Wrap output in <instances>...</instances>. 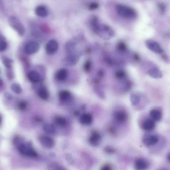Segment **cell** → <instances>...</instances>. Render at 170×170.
Instances as JSON below:
<instances>
[{
    "label": "cell",
    "mask_w": 170,
    "mask_h": 170,
    "mask_svg": "<svg viewBox=\"0 0 170 170\" xmlns=\"http://www.w3.org/2000/svg\"><path fill=\"white\" fill-rule=\"evenodd\" d=\"M94 30L99 37L104 39H110L115 36L114 30L109 26L106 25L99 24Z\"/></svg>",
    "instance_id": "obj_1"
},
{
    "label": "cell",
    "mask_w": 170,
    "mask_h": 170,
    "mask_svg": "<svg viewBox=\"0 0 170 170\" xmlns=\"http://www.w3.org/2000/svg\"><path fill=\"white\" fill-rule=\"evenodd\" d=\"M18 151L23 156L35 158L38 157V153L30 143L22 142L17 146Z\"/></svg>",
    "instance_id": "obj_2"
},
{
    "label": "cell",
    "mask_w": 170,
    "mask_h": 170,
    "mask_svg": "<svg viewBox=\"0 0 170 170\" xmlns=\"http://www.w3.org/2000/svg\"><path fill=\"white\" fill-rule=\"evenodd\" d=\"M117 13L122 17L130 19L136 17L137 13L132 8L126 6L119 4L116 6Z\"/></svg>",
    "instance_id": "obj_3"
},
{
    "label": "cell",
    "mask_w": 170,
    "mask_h": 170,
    "mask_svg": "<svg viewBox=\"0 0 170 170\" xmlns=\"http://www.w3.org/2000/svg\"><path fill=\"white\" fill-rule=\"evenodd\" d=\"M9 23L10 26L19 35H24L25 32L24 27L17 18L15 17H11L9 19Z\"/></svg>",
    "instance_id": "obj_4"
},
{
    "label": "cell",
    "mask_w": 170,
    "mask_h": 170,
    "mask_svg": "<svg viewBox=\"0 0 170 170\" xmlns=\"http://www.w3.org/2000/svg\"><path fill=\"white\" fill-rule=\"evenodd\" d=\"M113 118L116 123L123 124L126 123L128 119V115L126 111L123 110H118L114 112Z\"/></svg>",
    "instance_id": "obj_5"
},
{
    "label": "cell",
    "mask_w": 170,
    "mask_h": 170,
    "mask_svg": "<svg viewBox=\"0 0 170 170\" xmlns=\"http://www.w3.org/2000/svg\"><path fill=\"white\" fill-rule=\"evenodd\" d=\"M80 56V53L76 52L69 54L64 59V63L67 66L74 65L78 63Z\"/></svg>",
    "instance_id": "obj_6"
},
{
    "label": "cell",
    "mask_w": 170,
    "mask_h": 170,
    "mask_svg": "<svg viewBox=\"0 0 170 170\" xmlns=\"http://www.w3.org/2000/svg\"><path fill=\"white\" fill-rule=\"evenodd\" d=\"M40 49V45L37 42L30 41L25 45L24 51L28 55H32L36 53Z\"/></svg>",
    "instance_id": "obj_7"
},
{
    "label": "cell",
    "mask_w": 170,
    "mask_h": 170,
    "mask_svg": "<svg viewBox=\"0 0 170 170\" xmlns=\"http://www.w3.org/2000/svg\"><path fill=\"white\" fill-rule=\"evenodd\" d=\"M39 141L42 146L47 149H51L54 147L55 145V142L52 138L45 135L41 136Z\"/></svg>",
    "instance_id": "obj_8"
},
{
    "label": "cell",
    "mask_w": 170,
    "mask_h": 170,
    "mask_svg": "<svg viewBox=\"0 0 170 170\" xmlns=\"http://www.w3.org/2000/svg\"><path fill=\"white\" fill-rule=\"evenodd\" d=\"M101 140L102 136L100 133L96 131H92L89 138V142L90 144L94 146H98Z\"/></svg>",
    "instance_id": "obj_9"
},
{
    "label": "cell",
    "mask_w": 170,
    "mask_h": 170,
    "mask_svg": "<svg viewBox=\"0 0 170 170\" xmlns=\"http://www.w3.org/2000/svg\"><path fill=\"white\" fill-rule=\"evenodd\" d=\"M146 47L154 53L161 54L163 52V50L160 44L155 41L149 40L146 42Z\"/></svg>",
    "instance_id": "obj_10"
},
{
    "label": "cell",
    "mask_w": 170,
    "mask_h": 170,
    "mask_svg": "<svg viewBox=\"0 0 170 170\" xmlns=\"http://www.w3.org/2000/svg\"><path fill=\"white\" fill-rule=\"evenodd\" d=\"M58 48L59 44L57 41L54 39L51 40L46 45V51L48 54L53 55L56 52Z\"/></svg>",
    "instance_id": "obj_11"
},
{
    "label": "cell",
    "mask_w": 170,
    "mask_h": 170,
    "mask_svg": "<svg viewBox=\"0 0 170 170\" xmlns=\"http://www.w3.org/2000/svg\"><path fill=\"white\" fill-rule=\"evenodd\" d=\"M159 141V138L156 135H148L143 139V142L147 146H152L156 144Z\"/></svg>",
    "instance_id": "obj_12"
},
{
    "label": "cell",
    "mask_w": 170,
    "mask_h": 170,
    "mask_svg": "<svg viewBox=\"0 0 170 170\" xmlns=\"http://www.w3.org/2000/svg\"><path fill=\"white\" fill-rule=\"evenodd\" d=\"M149 164L146 160L142 158H138L135 161L134 168L136 170H146Z\"/></svg>",
    "instance_id": "obj_13"
},
{
    "label": "cell",
    "mask_w": 170,
    "mask_h": 170,
    "mask_svg": "<svg viewBox=\"0 0 170 170\" xmlns=\"http://www.w3.org/2000/svg\"><path fill=\"white\" fill-rule=\"evenodd\" d=\"M155 121L152 119L146 120L142 123V129L146 131H152L155 127Z\"/></svg>",
    "instance_id": "obj_14"
},
{
    "label": "cell",
    "mask_w": 170,
    "mask_h": 170,
    "mask_svg": "<svg viewBox=\"0 0 170 170\" xmlns=\"http://www.w3.org/2000/svg\"><path fill=\"white\" fill-rule=\"evenodd\" d=\"M93 121L92 116L90 113H84L81 115L79 122L81 124L84 125H89L91 124Z\"/></svg>",
    "instance_id": "obj_15"
},
{
    "label": "cell",
    "mask_w": 170,
    "mask_h": 170,
    "mask_svg": "<svg viewBox=\"0 0 170 170\" xmlns=\"http://www.w3.org/2000/svg\"><path fill=\"white\" fill-rule=\"evenodd\" d=\"M150 115L154 121H160L162 117V112L159 109H153L150 112Z\"/></svg>",
    "instance_id": "obj_16"
},
{
    "label": "cell",
    "mask_w": 170,
    "mask_h": 170,
    "mask_svg": "<svg viewBox=\"0 0 170 170\" xmlns=\"http://www.w3.org/2000/svg\"><path fill=\"white\" fill-rule=\"evenodd\" d=\"M68 76V72L67 69L62 68L58 71L56 73V78L60 81L65 80Z\"/></svg>",
    "instance_id": "obj_17"
},
{
    "label": "cell",
    "mask_w": 170,
    "mask_h": 170,
    "mask_svg": "<svg viewBox=\"0 0 170 170\" xmlns=\"http://www.w3.org/2000/svg\"><path fill=\"white\" fill-rule=\"evenodd\" d=\"M149 75L155 79H160L163 77V74L160 69L156 67L150 68L149 71Z\"/></svg>",
    "instance_id": "obj_18"
},
{
    "label": "cell",
    "mask_w": 170,
    "mask_h": 170,
    "mask_svg": "<svg viewBox=\"0 0 170 170\" xmlns=\"http://www.w3.org/2000/svg\"><path fill=\"white\" fill-rule=\"evenodd\" d=\"M35 11L36 15L41 17H45L48 14L47 9L43 6H40L37 7Z\"/></svg>",
    "instance_id": "obj_19"
},
{
    "label": "cell",
    "mask_w": 170,
    "mask_h": 170,
    "mask_svg": "<svg viewBox=\"0 0 170 170\" xmlns=\"http://www.w3.org/2000/svg\"><path fill=\"white\" fill-rule=\"evenodd\" d=\"M28 78L31 82L33 83H37L39 80V73L36 71H31L28 73Z\"/></svg>",
    "instance_id": "obj_20"
},
{
    "label": "cell",
    "mask_w": 170,
    "mask_h": 170,
    "mask_svg": "<svg viewBox=\"0 0 170 170\" xmlns=\"http://www.w3.org/2000/svg\"><path fill=\"white\" fill-rule=\"evenodd\" d=\"M70 93L67 91H61L59 92V97L61 101H66L71 97Z\"/></svg>",
    "instance_id": "obj_21"
},
{
    "label": "cell",
    "mask_w": 170,
    "mask_h": 170,
    "mask_svg": "<svg viewBox=\"0 0 170 170\" xmlns=\"http://www.w3.org/2000/svg\"><path fill=\"white\" fill-rule=\"evenodd\" d=\"M2 63L7 69L12 68L13 61L9 57L2 56Z\"/></svg>",
    "instance_id": "obj_22"
},
{
    "label": "cell",
    "mask_w": 170,
    "mask_h": 170,
    "mask_svg": "<svg viewBox=\"0 0 170 170\" xmlns=\"http://www.w3.org/2000/svg\"><path fill=\"white\" fill-rule=\"evenodd\" d=\"M44 132L48 134H53L56 132V129L51 124H46L43 127Z\"/></svg>",
    "instance_id": "obj_23"
},
{
    "label": "cell",
    "mask_w": 170,
    "mask_h": 170,
    "mask_svg": "<svg viewBox=\"0 0 170 170\" xmlns=\"http://www.w3.org/2000/svg\"><path fill=\"white\" fill-rule=\"evenodd\" d=\"M38 95L39 97L43 100H47L49 97L48 91L44 88L40 89L38 91Z\"/></svg>",
    "instance_id": "obj_24"
},
{
    "label": "cell",
    "mask_w": 170,
    "mask_h": 170,
    "mask_svg": "<svg viewBox=\"0 0 170 170\" xmlns=\"http://www.w3.org/2000/svg\"><path fill=\"white\" fill-rule=\"evenodd\" d=\"M7 47V42L5 38L3 36H0V51H5Z\"/></svg>",
    "instance_id": "obj_25"
},
{
    "label": "cell",
    "mask_w": 170,
    "mask_h": 170,
    "mask_svg": "<svg viewBox=\"0 0 170 170\" xmlns=\"http://www.w3.org/2000/svg\"><path fill=\"white\" fill-rule=\"evenodd\" d=\"M11 90L15 93L19 94L21 93L22 91V88L20 85L17 83H13L10 86Z\"/></svg>",
    "instance_id": "obj_26"
},
{
    "label": "cell",
    "mask_w": 170,
    "mask_h": 170,
    "mask_svg": "<svg viewBox=\"0 0 170 170\" xmlns=\"http://www.w3.org/2000/svg\"><path fill=\"white\" fill-rule=\"evenodd\" d=\"M131 102L133 105H137L139 103L140 98L139 95L136 94H133L131 96Z\"/></svg>",
    "instance_id": "obj_27"
},
{
    "label": "cell",
    "mask_w": 170,
    "mask_h": 170,
    "mask_svg": "<svg viewBox=\"0 0 170 170\" xmlns=\"http://www.w3.org/2000/svg\"><path fill=\"white\" fill-rule=\"evenodd\" d=\"M49 170H66L62 166L56 163H51L48 166Z\"/></svg>",
    "instance_id": "obj_28"
},
{
    "label": "cell",
    "mask_w": 170,
    "mask_h": 170,
    "mask_svg": "<svg viewBox=\"0 0 170 170\" xmlns=\"http://www.w3.org/2000/svg\"><path fill=\"white\" fill-rule=\"evenodd\" d=\"M116 78L118 80H122L125 79L126 76V73L123 70H119L115 73Z\"/></svg>",
    "instance_id": "obj_29"
},
{
    "label": "cell",
    "mask_w": 170,
    "mask_h": 170,
    "mask_svg": "<svg viewBox=\"0 0 170 170\" xmlns=\"http://www.w3.org/2000/svg\"><path fill=\"white\" fill-rule=\"evenodd\" d=\"M56 122L57 124L61 126L64 127L67 124L66 120L61 117H57L55 119Z\"/></svg>",
    "instance_id": "obj_30"
},
{
    "label": "cell",
    "mask_w": 170,
    "mask_h": 170,
    "mask_svg": "<svg viewBox=\"0 0 170 170\" xmlns=\"http://www.w3.org/2000/svg\"><path fill=\"white\" fill-rule=\"evenodd\" d=\"M92 68V64L91 61L87 60L83 66L84 71L87 73L90 72Z\"/></svg>",
    "instance_id": "obj_31"
},
{
    "label": "cell",
    "mask_w": 170,
    "mask_h": 170,
    "mask_svg": "<svg viewBox=\"0 0 170 170\" xmlns=\"http://www.w3.org/2000/svg\"><path fill=\"white\" fill-rule=\"evenodd\" d=\"M117 48L119 51L121 52H125L127 51V47L126 44L123 42H119L117 45Z\"/></svg>",
    "instance_id": "obj_32"
},
{
    "label": "cell",
    "mask_w": 170,
    "mask_h": 170,
    "mask_svg": "<svg viewBox=\"0 0 170 170\" xmlns=\"http://www.w3.org/2000/svg\"><path fill=\"white\" fill-rule=\"evenodd\" d=\"M91 24L94 29L96 26L99 24L98 19L97 17H94L92 18L91 21Z\"/></svg>",
    "instance_id": "obj_33"
},
{
    "label": "cell",
    "mask_w": 170,
    "mask_h": 170,
    "mask_svg": "<svg viewBox=\"0 0 170 170\" xmlns=\"http://www.w3.org/2000/svg\"><path fill=\"white\" fill-rule=\"evenodd\" d=\"M104 60L105 63L108 65L111 66L114 64V61L109 55H105L104 56Z\"/></svg>",
    "instance_id": "obj_34"
},
{
    "label": "cell",
    "mask_w": 170,
    "mask_h": 170,
    "mask_svg": "<svg viewBox=\"0 0 170 170\" xmlns=\"http://www.w3.org/2000/svg\"><path fill=\"white\" fill-rule=\"evenodd\" d=\"M99 5L97 2H92L89 5L88 9L90 10H94L98 8Z\"/></svg>",
    "instance_id": "obj_35"
},
{
    "label": "cell",
    "mask_w": 170,
    "mask_h": 170,
    "mask_svg": "<svg viewBox=\"0 0 170 170\" xmlns=\"http://www.w3.org/2000/svg\"><path fill=\"white\" fill-rule=\"evenodd\" d=\"M158 10L161 13H164L166 9V6L164 4L160 3L157 5Z\"/></svg>",
    "instance_id": "obj_36"
},
{
    "label": "cell",
    "mask_w": 170,
    "mask_h": 170,
    "mask_svg": "<svg viewBox=\"0 0 170 170\" xmlns=\"http://www.w3.org/2000/svg\"><path fill=\"white\" fill-rule=\"evenodd\" d=\"M27 107V103L24 100H22L19 103V108L21 110H25Z\"/></svg>",
    "instance_id": "obj_37"
},
{
    "label": "cell",
    "mask_w": 170,
    "mask_h": 170,
    "mask_svg": "<svg viewBox=\"0 0 170 170\" xmlns=\"http://www.w3.org/2000/svg\"><path fill=\"white\" fill-rule=\"evenodd\" d=\"M108 128H109L108 129V131L111 134L114 135L116 134L117 131L115 127L110 126Z\"/></svg>",
    "instance_id": "obj_38"
},
{
    "label": "cell",
    "mask_w": 170,
    "mask_h": 170,
    "mask_svg": "<svg viewBox=\"0 0 170 170\" xmlns=\"http://www.w3.org/2000/svg\"><path fill=\"white\" fill-rule=\"evenodd\" d=\"M98 75L100 78H102L103 77L104 74H105V72L102 69H100L98 72Z\"/></svg>",
    "instance_id": "obj_39"
},
{
    "label": "cell",
    "mask_w": 170,
    "mask_h": 170,
    "mask_svg": "<svg viewBox=\"0 0 170 170\" xmlns=\"http://www.w3.org/2000/svg\"><path fill=\"white\" fill-rule=\"evenodd\" d=\"M5 98L7 100H11L13 99V96L9 92H6L4 94Z\"/></svg>",
    "instance_id": "obj_40"
},
{
    "label": "cell",
    "mask_w": 170,
    "mask_h": 170,
    "mask_svg": "<svg viewBox=\"0 0 170 170\" xmlns=\"http://www.w3.org/2000/svg\"><path fill=\"white\" fill-rule=\"evenodd\" d=\"M105 150L106 152L109 153H113L115 152V150L111 147H107L105 148Z\"/></svg>",
    "instance_id": "obj_41"
},
{
    "label": "cell",
    "mask_w": 170,
    "mask_h": 170,
    "mask_svg": "<svg viewBox=\"0 0 170 170\" xmlns=\"http://www.w3.org/2000/svg\"><path fill=\"white\" fill-rule=\"evenodd\" d=\"M100 170H112L109 165H106L103 166Z\"/></svg>",
    "instance_id": "obj_42"
},
{
    "label": "cell",
    "mask_w": 170,
    "mask_h": 170,
    "mask_svg": "<svg viewBox=\"0 0 170 170\" xmlns=\"http://www.w3.org/2000/svg\"><path fill=\"white\" fill-rule=\"evenodd\" d=\"M134 59L137 61H139L140 60V56L137 54H135L134 55Z\"/></svg>",
    "instance_id": "obj_43"
},
{
    "label": "cell",
    "mask_w": 170,
    "mask_h": 170,
    "mask_svg": "<svg viewBox=\"0 0 170 170\" xmlns=\"http://www.w3.org/2000/svg\"><path fill=\"white\" fill-rule=\"evenodd\" d=\"M74 115L75 116H78L79 115V112L78 111H76L74 113Z\"/></svg>",
    "instance_id": "obj_44"
},
{
    "label": "cell",
    "mask_w": 170,
    "mask_h": 170,
    "mask_svg": "<svg viewBox=\"0 0 170 170\" xmlns=\"http://www.w3.org/2000/svg\"><path fill=\"white\" fill-rule=\"evenodd\" d=\"M168 161L170 163V153L168 154Z\"/></svg>",
    "instance_id": "obj_45"
},
{
    "label": "cell",
    "mask_w": 170,
    "mask_h": 170,
    "mask_svg": "<svg viewBox=\"0 0 170 170\" xmlns=\"http://www.w3.org/2000/svg\"><path fill=\"white\" fill-rule=\"evenodd\" d=\"M1 83V86H2V85L3 84V83H2V81L1 79V83Z\"/></svg>",
    "instance_id": "obj_46"
},
{
    "label": "cell",
    "mask_w": 170,
    "mask_h": 170,
    "mask_svg": "<svg viewBox=\"0 0 170 170\" xmlns=\"http://www.w3.org/2000/svg\"><path fill=\"white\" fill-rule=\"evenodd\" d=\"M166 170V169H161V170Z\"/></svg>",
    "instance_id": "obj_47"
}]
</instances>
